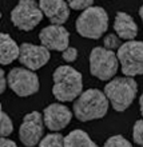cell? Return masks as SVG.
<instances>
[{"label":"cell","instance_id":"603a6c76","mask_svg":"<svg viewBox=\"0 0 143 147\" xmlns=\"http://www.w3.org/2000/svg\"><path fill=\"white\" fill-rule=\"evenodd\" d=\"M62 56H63V59L68 63L75 62L78 58V50L75 47H67L66 50L62 52Z\"/></svg>","mask_w":143,"mask_h":147},{"label":"cell","instance_id":"3957f363","mask_svg":"<svg viewBox=\"0 0 143 147\" xmlns=\"http://www.w3.org/2000/svg\"><path fill=\"white\" fill-rule=\"evenodd\" d=\"M138 92V83L132 76L114 78L105 87V94L111 103L112 109L123 112L132 105Z\"/></svg>","mask_w":143,"mask_h":147},{"label":"cell","instance_id":"9a60e30c","mask_svg":"<svg viewBox=\"0 0 143 147\" xmlns=\"http://www.w3.org/2000/svg\"><path fill=\"white\" fill-rule=\"evenodd\" d=\"M20 56V47L7 34L0 35V63L1 66H7L15 62Z\"/></svg>","mask_w":143,"mask_h":147},{"label":"cell","instance_id":"30bf717a","mask_svg":"<svg viewBox=\"0 0 143 147\" xmlns=\"http://www.w3.org/2000/svg\"><path fill=\"white\" fill-rule=\"evenodd\" d=\"M39 40L52 51H63L70 47V34L62 24H51L39 32Z\"/></svg>","mask_w":143,"mask_h":147},{"label":"cell","instance_id":"ffe728a7","mask_svg":"<svg viewBox=\"0 0 143 147\" xmlns=\"http://www.w3.org/2000/svg\"><path fill=\"white\" fill-rule=\"evenodd\" d=\"M132 139L136 144L143 146V119L136 120L132 127Z\"/></svg>","mask_w":143,"mask_h":147},{"label":"cell","instance_id":"4316f807","mask_svg":"<svg viewBox=\"0 0 143 147\" xmlns=\"http://www.w3.org/2000/svg\"><path fill=\"white\" fill-rule=\"evenodd\" d=\"M139 16H140V19H142V23H143V5L139 8Z\"/></svg>","mask_w":143,"mask_h":147},{"label":"cell","instance_id":"6da1fadb","mask_svg":"<svg viewBox=\"0 0 143 147\" xmlns=\"http://www.w3.org/2000/svg\"><path fill=\"white\" fill-rule=\"evenodd\" d=\"M108 98L101 90H86L74 102V115L80 122H90L105 118L108 111Z\"/></svg>","mask_w":143,"mask_h":147},{"label":"cell","instance_id":"7402d4cb","mask_svg":"<svg viewBox=\"0 0 143 147\" xmlns=\"http://www.w3.org/2000/svg\"><path fill=\"white\" fill-rule=\"evenodd\" d=\"M67 3L70 5V8L76 9V11H83L86 8H88L92 5L94 0H67Z\"/></svg>","mask_w":143,"mask_h":147},{"label":"cell","instance_id":"484cf974","mask_svg":"<svg viewBox=\"0 0 143 147\" xmlns=\"http://www.w3.org/2000/svg\"><path fill=\"white\" fill-rule=\"evenodd\" d=\"M139 109H140V114H142V116H143V92L139 98Z\"/></svg>","mask_w":143,"mask_h":147},{"label":"cell","instance_id":"52a82bcc","mask_svg":"<svg viewBox=\"0 0 143 147\" xmlns=\"http://www.w3.org/2000/svg\"><path fill=\"white\" fill-rule=\"evenodd\" d=\"M43 11L35 0H20L11 11V22L22 31H31L43 19Z\"/></svg>","mask_w":143,"mask_h":147},{"label":"cell","instance_id":"277c9868","mask_svg":"<svg viewBox=\"0 0 143 147\" xmlns=\"http://www.w3.org/2000/svg\"><path fill=\"white\" fill-rule=\"evenodd\" d=\"M108 28V15L105 8L91 7L83 9L76 19V31L83 38L99 39Z\"/></svg>","mask_w":143,"mask_h":147},{"label":"cell","instance_id":"e0dca14e","mask_svg":"<svg viewBox=\"0 0 143 147\" xmlns=\"http://www.w3.org/2000/svg\"><path fill=\"white\" fill-rule=\"evenodd\" d=\"M40 147H62L64 146V138L59 132H51L46 135L39 143Z\"/></svg>","mask_w":143,"mask_h":147},{"label":"cell","instance_id":"5bb4252c","mask_svg":"<svg viewBox=\"0 0 143 147\" xmlns=\"http://www.w3.org/2000/svg\"><path fill=\"white\" fill-rule=\"evenodd\" d=\"M114 30L116 35L123 40H134L138 35V26L131 15L126 12H116L115 22H114Z\"/></svg>","mask_w":143,"mask_h":147},{"label":"cell","instance_id":"9c48e42d","mask_svg":"<svg viewBox=\"0 0 143 147\" xmlns=\"http://www.w3.org/2000/svg\"><path fill=\"white\" fill-rule=\"evenodd\" d=\"M44 118L39 111L28 112L24 116L19 128L20 142L27 147H34L40 143L44 134Z\"/></svg>","mask_w":143,"mask_h":147},{"label":"cell","instance_id":"d6986e66","mask_svg":"<svg viewBox=\"0 0 143 147\" xmlns=\"http://www.w3.org/2000/svg\"><path fill=\"white\" fill-rule=\"evenodd\" d=\"M105 147H131V143L123 135H114L105 142Z\"/></svg>","mask_w":143,"mask_h":147},{"label":"cell","instance_id":"ac0fdd59","mask_svg":"<svg viewBox=\"0 0 143 147\" xmlns=\"http://www.w3.org/2000/svg\"><path fill=\"white\" fill-rule=\"evenodd\" d=\"M13 131V123L9 115L5 114V111H1V120H0V134L1 136H9Z\"/></svg>","mask_w":143,"mask_h":147},{"label":"cell","instance_id":"44dd1931","mask_svg":"<svg viewBox=\"0 0 143 147\" xmlns=\"http://www.w3.org/2000/svg\"><path fill=\"white\" fill-rule=\"evenodd\" d=\"M103 43H105L106 48L112 50V51L116 50V48H119V47L122 46V43H120V38L119 36H116V35H114V34H108V35H106Z\"/></svg>","mask_w":143,"mask_h":147},{"label":"cell","instance_id":"5b68a950","mask_svg":"<svg viewBox=\"0 0 143 147\" xmlns=\"http://www.w3.org/2000/svg\"><path fill=\"white\" fill-rule=\"evenodd\" d=\"M119 67L118 55L106 47H95L90 54V72L99 80H111Z\"/></svg>","mask_w":143,"mask_h":147},{"label":"cell","instance_id":"7c38bea8","mask_svg":"<svg viewBox=\"0 0 143 147\" xmlns=\"http://www.w3.org/2000/svg\"><path fill=\"white\" fill-rule=\"evenodd\" d=\"M72 111L60 103H52L47 106L43 111L46 127L50 131H60L70 124L72 119Z\"/></svg>","mask_w":143,"mask_h":147},{"label":"cell","instance_id":"4fadbf2b","mask_svg":"<svg viewBox=\"0 0 143 147\" xmlns=\"http://www.w3.org/2000/svg\"><path fill=\"white\" fill-rule=\"evenodd\" d=\"M39 5L52 24H64L70 18V5L64 0H40Z\"/></svg>","mask_w":143,"mask_h":147},{"label":"cell","instance_id":"cb8c5ba5","mask_svg":"<svg viewBox=\"0 0 143 147\" xmlns=\"http://www.w3.org/2000/svg\"><path fill=\"white\" fill-rule=\"evenodd\" d=\"M0 76H1V79H0V83H1V86H0V92L4 94V91H5V88H7L8 76H5V72H4L3 68L0 70Z\"/></svg>","mask_w":143,"mask_h":147},{"label":"cell","instance_id":"ba28073f","mask_svg":"<svg viewBox=\"0 0 143 147\" xmlns=\"http://www.w3.org/2000/svg\"><path fill=\"white\" fill-rule=\"evenodd\" d=\"M8 86L18 96L27 98L38 92L40 83L34 70L27 67H15L8 74Z\"/></svg>","mask_w":143,"mask_h":147},{"label":"cell","instance_id":"d4e9b609","mask_svg":"<svg viewBox=\"0 0 143 147\" xmlns=\"http://www.w3.org/2000/svg\"><path fill=\"white\" fill-rule=\"evenodd\" d=\"M0 146L1 147H7V146L16 147V143L11 139H7V136H1V139H0Z\"/></svg>","mask_w":143,"mask_h":147},{"label":"cell","instance_id":"8fae6325","mask_svg":"<svg viewBox=\"0 0 143 147\" xmlns=\"http://www.w3.org/2000/svg\"><path fill=\"white\" fill-rule=\"evenodd\" d=\"M50 50L43 44L36 46L32 43H23L20 46L19 62L30 70L36 71L43 66H46L50 60Z\"/></svg>","mask_w":143,"mask_h":147},{"label":"cell","instance_id":"2e32d148","mask_svg":"<svg viewBox=\"0 0 143 147\" xmlns=\"http://www.w3.org/2000/svg\"><path fill=\"white\" fill-rule=\"evenodd\" d=\"M66 147H96V143L91 140L87 132L83 130H74L67 136H64Z\"/></svg>","mask_w":143,"mask_h":147},{"label":"cell","instance_id":"7a4b0ae2","mask_svg":"<svg viewBox=\"0 0 143 147\" xmlns=\"http://www.w3.org/2000/svg\"><path fill=\"white\" fill-rule=\"evenodd\" d=\"M52 95L59 102H74L82 94L83 76L71 66H59L52 75Z\"/></svg>","mask_w":143,"mask_h":147},{"label":"cell","instance_id":"8992f818","mask_svg":"<svg viewBox=\"0 0 143 147\" xmlns=\"http://www.w3.org/2000/svg\"><path fill=\"white\" fill-rule=\"evenodd\" d=\"M116 55L126 76L143 75V42L127 40L118 48Z\"/></svg>","mask_w":143,"mask_h":147}]
</instances>
